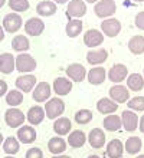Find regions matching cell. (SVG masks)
<instances>
[{
  "mask_svg": "<svg viewBox=\"0 0 144 158\" xmlns=\"http://www.w3.org/2000/svg\"><path fill=\"white\" fill-rule=\"evenodd\" d=\"M86 78H88V82L91 85H99L103 83L107 78V71L104 66H94L91 68L88 73H86Z\"/></svg>",
  "mask_w": 144,
  "mask_h": 158,
  "instance_id": "obj_20",
  "label": "cell"
},
{
  "mask_svg": "<svg viewBox=\"0 0 144 158\" xmlns=\"http://www.w3.org/2000/svg\"><path fill=\"white\" fill-rule=\"evenodd\" d=\"M82 27H84V23L81 19H69V22L66 23V27H65L66 36L76 38V36L82 32Z\"/></svg>",
  "mask_w": 144,
  "mask_h": 158,
  "instance_id": "obj_31",
  "label": "cell"
},
{
  "mask_svg": "<svg viewBox=\"0 0 144 158\" xmlns=\"http://www.w3.org/2000/svg\"><path fill=\"white\" fill-rule=\"evenodd\" d=\"M66 141L62 137H52L48 142V150L50 151L52 155H61L66 150Z\"/></svg>",
  "mask_w": 144,
  "mask_h": 158,
  "instance_id": "obj_24",
  "label": "cell"
},
{
  "mask_svg": "<svg viewBox=\"0 0 144 158\" xmlns=\"http://www.w3.org/2000/svg\"><path fill=\"white\" fill-rule=\"evenodd\" d=\"M85 142H86L85 132H84V131H81V129H75V131L69 132L66 144H69L72 148H81V147H84V144H85Z\"/></svg>",
  "mask_w": 144,
  "mask_h": 158,
  "instance_id": "obj_26",
  "label": "cell"
},
{
  "mask_svg": "<svg viewBox=\"0 0 144 158\" xmlns=\"http://www.w3.org/2000/svg\"><path fill=\"white\" fill-rule=\"evenodd\" d=\"M104 42V35L98 29H88L84 33V43L88 48H97Z\"/></svg>",
  "mask_w": 144,
  "mask_h": 158,
  "instance_id": "obj_14",
  "label": "cell"
},
{
  "mask_svg": "<svg viewBox=\"0 0 144 158\" xmlns=\"http://www.w3.org/2000/svg\"><path fill=\"white\" fill-rule=\"evenodd\" d=\"M86 13V3L84 0H69L66 6V15L71 19H79Z\"/></svg>",
  "mask_w": 144,
  "mask_h": 158,
  "instance_id": "obj_9",
  "label": "cell"
},
{
  "mask_svg": "<svg viewBox=\"0 0 144 158\" xmlns=\"http://www.w3.org/2000/svg\"><path fill=\"white\" fill-rule=\"evenodd\" d=\"M138 121H140V118L137 117V114L134 112V111L127 109V111H124V112L121 114L123 127L128 132H133V131H136V129L138 128Z\"/></svg>",
  "mask_w": 144,
  "mask_h": 158,
  "instance_id": "obj_13",
  "label": "cell"
},
{
  "mask_svg": "<svg viewBox=\"0 0 144 158\" xmlns=\"http://www.w3.org/2000/svg\"><path fill=\"white\" fill-rule=\"evenodd\" d=\"M66 2H69V0H54V3H59V4H63Z\"/></svg>",
  "mask_w": 144,
  "mask_h": 158,
  "instance_id": "obj_46",
  "label": "cell"
},
{
  "mask_svg": "<svg viewBox=\"0 0 144 158\" xmlns=\"http://www.w3.org/2000/svg\"><path fill=\"white\" fill-rule=\"evenodd\" d=\"M12 48L15 52H20V53H25L28 52L29 48H30V42L26 38L25 35H16L12 40Z\"/></svg>",
  "mask_w": 144,
  "mask_h": 158,
  "instance_id": "obj_30",
  "label": "cell"
},
{
  "mask_svg": "<svg viewBox=\"0 0 144 158\" xmlns=\"http://www.w3.org/2000/svg\"><path fill=\"white\" fill-rule=\"evenodd\" d=\"M25 158H43V152H42L41 148L32 147V148H29V150L26 151Z\"/></svg>",
  "mask_w": 144,
  "mask_h": 158,
  "instance_id": "obj_40",
  "label": "cell"
},
{
  "mask_svg": "<svg viewBox=\"0 0 144 158\" xmlns=\"http://www.w3.org/2000/svg\"><path fill=\"white\" fill-rule=\"evenodd\" d=\"M56 10H58V6L52 0H43L41 3H37V6H36V13L42 17L52 16V15L56 13Z\"/></svg>",
  "mask_w": 144,
  "mask_h": 158,
  "instance_id": "obj_23",
  "label": "cell"
},
{
  "mask_svg": "<svg viewBox=\"0 0 144 158\" xmlns=\"http://www.w3.org/2000/svg\"><path fill=\"white\" fill-rule=\"evenodd\" d=\"M52 158H71L69 155H52Z\"/></svg>",
  "mask_w": 144,
  "mask_h": 158,
  "instance_id": "obj_45",
  "label": "cell"
},
{
  "mask_svg": "<svg viewBox=\"0 0 144 158\" xmlns=\"http://www.w3.org/2000/svg\"><path fill=\"white\" fill-rule=\"evenodd\" d=\"M16 89L20 92H30L36 86V76L35 75H20L16 79Z\"/></svg>",
  "mask_w": 144,
  "mask_h": 158,
  "instance_id": "obj_17",
  "label": "cell"
},
{
  "mask_svg": "<svg viewBox=\"0 0 144 158\" xmlns=\"http://www.w3.org/2000/svg\"><path fill=\"white\" fill-rule=\"evenodd\" d=\"M141 147H143V142H141V138L140 137H130L125 141V144H124V151L125 152H128V154H138L141 151Z\"/></svg>",
  "mask_w": 144,
  "mask_h": 158,
  "instance_id": "obj_32",
  "label": "cell"
},
{
  "mask_svg": "<svg viewBox=\"0 0 144 158\" xmlns=\"http://www.w3.org/2000/svg\"><path fill=\"white\" fill-rule=\"evenodd\" d=\"M101 32L110 38H114L121 32V22L115 17H108L101 22Z\"/></svg>",
  "mask_w": 144,
  "mask_h": 158,
  "instance_id": "obj_7",
  "label": "cell"
},
{
  "mask_svg": "<svg viewBox=\"0 0 144 158\" xmlns=\"http://www.w3.org/2000/svg\"><path fill=\"white\" fill-rule=\"evenodd\" d=\"M138 128H140V131L144 134V115L140 118V121H138Z\"/></svg>",
  "mask_w": 144,
  "mask_h": 158,
  "instance_id": "obj_43",
  "label": "cell"
},
{
  "mask_svg": "<svg viewBox=\"0 0 144 158\" xmlns=\"http://www.w3.org/2000/svg\"><path fill=\"white\" fill-rule=\"evenodd\" d=\"M4 158H15L13 155H7V157H4Z\"/></svg>",
  "mask_w": 144,
  "mask_h": 158,
  "instance_id": "obj_53",
  "label": "cell"
},
{
  "mask_svg": "<svg viewBox=\"0 0 144 158\" xmlns=\"http://www.w3.org/2000/svg\"><path fill=\"white\" fill-rule=\"evenodd\" d=\"M22 25H23V19H22V16L19 15V13H7L6 16L3 17V29L4 32H9V33H15V32H17V30L22 27Z\"/></svg>",
  "mask_w": 144,
  "mask_h": 158,
  "instance_id": "obj_5",
  "label": "cell"
},
{
  "mask_svg": "<svg viewBox=\"0 0 144 158\" xmlns=\"http://www.w3.org/2000/svg\"><path fill=\"white\" fill-rule=\"evenodd\" d=\"M25 32L29 36H39L45 30V23L41 17H30L29 20L25 22Z\"/></svg>",
  "mask_w": 144,
  "mask_h": 158,
  "instance_id": "obj_11",
  "label": "cell"
},
{
  "mask_svg": "<svg viewBox=\"0 0 144 158\" xmlns=\"http://www.w3.org/2000/svg\"><path fill=\"white\" fill-rule=\"evenodd\" d=\"M127 88L128 91L138 92L144 88V76L140 73H131L127 76Z\"/></svg>",
  "mask_w": 144,
  "mask_h": 158,
  "instance_id": "obj_29",
  "label": "cell"
},
{
  "mask_svg": "<svg viewBox=\"0 0 144 158\" xmlns=\"http://www.w3.org/2000/svg\"><path fill=\"white\" fill-rule=\"evenodd\" d=\"M23 102V92H20L19 89H12L7 91L6 94V104L12 108H16Z\"/></svg>",
  "mask_w": 144,
  "mask_h": 158,
  "instance_id": "obj_36",
  "label": "cell"
},
{
  "mask_svg": "<svg viewBox=\"0 0 144 158\" xmlns=\"http://www.w3.org/2000/svg\"><path fill=\"white\" fill-rule=\"evenodd\" d=\"M107 59L108 52L105 49H94L86 53V60L92 66H101V63H104Z\"/></svg>",
  "mask_w": 144,
  "mask_h": 158,
  "instance_id": "obj_21",
  "label": "cell"
},
{
  "mask_svg": "<svg viewBox=\"0 0 144 158\" xmlns=\"http://www.w3.org/2000/svg\"><path fill=\"white\" fill-rule=\"evenodd\" d=\"M88 158H99V157H98V155H89Z\"/></svg>",
  "mask_w": 144,
  "mask_h": 158,
  "instance_id": "obj_50",
  "label": "cell"
},
{
  "mask_svg": "<svg viewBox=\"0 0 144 158\" xmlns=\"http://www.w3.org/2000/svg\"><path fill=\"white\" fill-rule=\"evenodd\" d=\"M36 69V60L32 55L19 53L16 56V71L20 73H30Z\"/></svg>",
  "mask_w": 144,
  "mask_h": 158,
  "instance_id": "obj_2",
  "label": "cell"
},
{
  "mask_svg": "<svg viewBox=\"0 0 144 158\" xmlns=\"http://www.w3.org/2000/svg\"><path fill=\"white\" fill-rule=\"evenodd\" d=\"M9 7L15 13L26 12L29 9V0H9Z\"/></svg>",
  "mask_w": 144,
  "mask_h": 158,
  "instance_id": "obj_38",
  "label": "cell"
},
{
  "mask_svg": "<svg viewBox=\"0 0 144 158\" xmlns=\"http://www.w3.org/2000/svg\"><path fill=\"white\" fill-rule=\"evenodd\" d=\"M97 109H98V112L104 114V115H111L118 109V104H115L110 98H101L97 102Z\"/></svg>",
  "mask_w": 144,
  "mask_h": 158,
  "instance_id": "obj_25",
  "label": "cell"
},
{
  "mask_svg": "<svg viewBox=\"0 0 144 158\" xmlns=\"http://www.w3.org/2000/svg\"><path fill=\"white\" fill-rule=\"evenodd\" d=\"M85 3H97V2H99V0H84Z\"/></svg>",
  "mask_w": 144,
  "mask_h": 158,
  "instance_id": "obj_47",
  "label": "cell"
},
{
  "mask_svg": "<svg viewBox=\"0 0 144 158\" xmlns=\"http://www.w3.org/2000/svg\"><path fill=\"white\" fill-rule=\"evenodd\" d=\"M143 76H144V73H143Z\"/></svg>",
  "mask_w": 144,
  "mask_h": 158,
  "instance_id": "obj_54",
  "label": "cell"
},
{
  "mask_svg": "<svg viewBox=\"0 0 144 158\" xmlns=\"http://www.w3.org/2000/svg\"><path fill=\"white\" fill-rule=\"evenodd\" d=\"M128 49L133 55H141L144 53V36L136 35L128 40Z\"/></svg>",
  "mask_w": 144,
  "mask_h": 158,
  "instance_id": "obj_33",
  "label": "cell"
},
{
  "mask_svg": "<svg viewBox=\"0 0 144 158\" xmlns=\"http://www.w3.org/2000/svg\"><path fill=\"white\" fill-rule=\"evenodd\" d=\"M130 111H144V96H134L127 102Z\"/></svg>",
  "mask_w": 144,
  "mask_h": 158,
  "instance_id": "obj_39",
  "label": "cell"
},
{
  "mask_svg": "<svg viewBox=\"0 0 144 158\" xmlns=\"http://www.w3.org/2000/svg\"><path fill=\"white\" fill-rule=\"evenodd\" d=\"M115 10H117V4L114 0H99L94 6V13L101 19H104V17L108 19L110 16L114 15Z\"/></svg>",
  "mask_w": 144,
  "mask_h": 158,
  "instance_id": "obj_4",
  "label": "cell"
},
{
  "mask_svg": "<svg viewBox=\"0 0 144 158\" xmlns=\"http://www.w3.org/2000/svg\"><path fill=\"white\" fill-rule=\"evenodd\" d=\"M72 91V81L65 76H59L54 81V92L58 96H65Z\"/></svg>",
  "mask_w": 144,
  "mask_h": 158,
  "instance_id": "obj_15",
  "label": "cell"
},
{
  "mask_svg": "<svg viewBox=\"0 0 144 158\" xmlns=\"http://www.w3.org/2000/svg\"><path fill=\"white\" fill-rule=\"evenodd\" d=\"M15 69H16V58L7 52L0 55V72L4 75H9Z\"/></svg>",
  "mask_w": 144,
  "mask_h": 158,
  "instance_id": "obj_19",
  "label": "cell"
},
{
  "mask_svg": "<svg viewBox=\"0 0 144 158\" xmlns=\"http://www.w3.org/2000/svg\"><path fill=\"white\" fill-rule=\"evenodd\" d=\"M65 72L68 75V79L74 81V82H82L86 78V69L81 63H71V65L66 66Z\"/></svg>",
  "mask_w": 144,
  "mask_h": 158,
  "instance_id": "obj_12",
  "label": "cell"
},
{
  "mask_svg": "<svg viewBox=\"0 0 144 158\" xmlns=\"http://www.w3.org/2000/svg\"><path fill=\"white\" fill-rule=\"evenodd\" d=\"M110 99H112L115 104L128 102V99H130V91H128V88L121 85V83L111 86L110 88Z\"/></svg>",
  "mask_w": 144,
  "mask_h": 158,
  "instance_id": "obj_10",
  "label": "cell"
},
{
  "mask_svg": "<svg viewBox=\"0 0 144 158\" xmlns=\"http://www.w3.org/2000/svg\"><path fill=\"white\" fill-rule=\"evenodd\" d=\"M4 3H6V0H0V7H3Z\"/></svg>",
  "mask_w": 144,
  "mask_h": 158,
  "instance_id": "obj_49",
  "label": "cell"
},
{
  "mask_svg": "<svg viewBox=\"0 0 144 158\" xmlns=\"http://www.w3.org/2000/svg\"><path fill=\"white\" fill-rule=\"evenodd\" d=\"M107 76L111 82H114L115 85H118L120 82H123L124 79H127L128 69L124 63H115V65H112V66L110 68Z\"/></svg>",
  "mask_w": 144,
  "mask_h": 158,
  "instance_id": "obj_6",
  "label": "cell"
},
{
  "mask_svg": "<svg viewBox=\"0 0 144 158\" xmlns=\"http://www.w3.org/2000/svg\"><path fill=\"white\" fill-rule=\"evenodd\" d=\"M75 121L79 125H86L88 122L92 121V112L89 109H79L75 112Z\"/></svg>",
  "mask_w": 144,
  "mask_h": 158,
  "instance_id": "obj_37",
  "label": "cell"
},
{
  "mask_svg": "<svg viewBox=\"0 0 144 158\" xmlns=\"http://www.w3.org/2000/svg\"><path fill=\"white\" fill-rule=\"evenodd\" d=\"M20 150V142L15 137H7L3 141V151L7 155H15Z\"/></svg>",
  "mask_w": 144,
  "mask_h": 158,
  "instance_id": "obj_35",
  "label": "cell"
},
{
  "mask_svg": "<svg viewBox=\"0 0 144 158\" xmlns=\"http://www.w3.org/2000/svg\"><path fill=\"white\" fill-rule=\"evenodd\" d=\"M121 127H123V122H121V117H118V115L111 114V115H107L104 118V128L110 132L118 131Z\"/></svg>",
  "mask_w": 144,
  "mask_h": 158,
  "instance_id": "obj_34",
  "label": "cell"
},
{
  "mask_svg": "<svg viewBox=\"0 0 144 158\" xmlns=\"http://www.w3.org/2000/svg\"><path fill=\"white\" fill-rule=\"evenodd\" d=\"M124 152V145L120 139H111L107 144V157L108 158H121Z\"/></svg>",
  "mask_w": 144,
  "mask_h": 158,
  "instance_id": "obj_28",
  "label": "cell"
},
{
  "mask_svg": "<svg viewBox=\"0 0 144 158\" xmlns=\"http://www.w3.org/2000/svg\"><path fill=\"white\" fill-rule=\"evenodd\" d=\"M50 94H52V86L48 82H39L36 86L33 88L32 96L36 102H46L50 99Z\"/></svg>",
  "mask_w": 144,
  "mask_h": 158,
  "instance_id": "obj_8",
  "label": "cell"
},
{
  "mask_svg": "<svg viewBox=\"0 0 144 158\" xmlns=\"http://www.w3.org/2000/svg\"><path fill=\"white\" fill-rule=\"evenodd\" d=\"M45 109L39 106V105H35V106H30L28 111V115H26V119L29 121L30 125H39L42 121L45 119Z\"/></svg>",
  "mask_w": 144,
  "mask_h": 158,
  "instance_id": "obj_22",
  "label": "cell"
},
{
  "mask_svg": "<svg viewBox=\"0 0 144 158\" xmlns=\"http://www.w3.org/2000/svg\"><path fill=\"white\" fill-rule=\"evenodd\" d=\"M4 121L10 128H20L26 121V115L17 108H10L4 112Z\"/></svg>",
  "mask_w": 144,
  "mask_h": 158,
  "instance_id": "obj_3",
  "label": "cell"
},
{
  "mask_svg": "<svg viewBox=\"0 0 144 158\" xmlns=\"http://www.w3.org/2000/svg\"><path fill=\"white\" fill-rule=\"evenodd\" d=\"M134 23H136V26L138 27V29L144 30V12H138V13H137L136 19H134Z\"/></svg>",
  "mask_w": 144,
  "mask_h": 158,
  "instance_id": "obj_41",
  "label": "cell"
},
{
  "mask_svg": "<svg viewBox=\"0 0 144 158\" xmlns=\"http://www.w3.org/2000/svg\"><path fill=\"white\" fill-rule=\"evenodd\" d=\"M136 158H144V154H141V155H137Z\"/></svg>",
  "mask_w": 144,
  "mask_h": 158,
  "instance_id": "obj_51",
  "label": "cell"
},
{
  "mask_svg": "<svg viewBox=\"0 0 144 158\" xmlns=\"http://www.w3.org/2000/svg\"><path fill=\"white\" fill-rule=\"evenodd\" d=\"M45 115L49 119H58L65 111V102L61 98H50L45 104Z\"/></svg>",
  "mask_w": 144,
  "mask_h": 158,
  "instance_id": "obj_1",
  "label": "cell"
},
{
  "mask_svg": "<svg viewBox=\"0 0 144 158\" xmlns=\"http://www.w3.org/2000/svg\"><path fill=\"white\" fill-rule=\"evenodd\" d=\"M105 132H104L101 128H92L91 132L88 134V141H89V145L95 150H99L105 145Z\"/></svg>",
  "mask_w": 144,
  "mask_h": 158,
  "instance_id": "obj_16",
  "label": "cell"
},
{
  "mask_svg": "<svg viewBox=\"0 0 144 158\" xmlns=\"http://www.w3.org/2000/svg\"><path fill=\"white\" fill-rule=\"evenodd\" d=\"M17 139L22 144H32L36 139V131L32 125H22L17 129Z\"/></svg>",
  "mask_w": 144,
  "mask_h": 158,
  "instance_id": "obj_18",
  "label": "cell"
},
{
  "mask_svg": "<svg viewBox=\"0 0 144 158\" xmlns=\"http://www.w3.org/2000/svg\"><path fill=\"white\" fill-rule=\"evenodd\" d=\"M133 2H137V3H141V2H144V0H133Z\"/></svg>",
  "mask_w": 144,
  "mask_h": 158,
  "instance_id": "obj_52",
  "label": "cell"
},
{
  "mask_svg": "<svg viewBox=\"0 0 144 158\" xmlns=\"http://www.w3.org/2000/svg\"><path fill=\"white\" fill-rule=\"evenodd\" d=\"M3 141H4V139H3V135H2V132H0V145H3Z\"/></svg>",
  "mask_w": 144,
  "mask_h": 158,
  "instance_id": "obj_48",
  "label": "cell"
},
{
  "mask_svg": "<svg viewBox=\"0 0 144 158\" xmlns=\"http://www.w3.org/2000/svg\"><path fill=\"white\" fill-rule=\"evenodd\" d=\"M4 39V29H3V26L0 25V42Z\"/></svg>",
  "mask_w": 144,
  "mask_h": 158,
  "instance_id": "obj_44",
  "label": "cell"
},
{
  "mask_svg": "<svg viewBox=\"0 0 144 158\" xmlns=\"http://www.w3.org/2000/svg\"><path fill=\"white\" fill-rule=\"evenodd\" d=\"M71 128H72V124L66 117H59L54 122V131L58 134V137H63L66 134H69Z\"/></svg>",
  "mask_w": 144,
  "mask_h": 158,
  "instance_id": "obj_27",
  "label": "cell"
},
{
  "mask_svg": "<svg viewBox=\"0 0 144 158\" xmlns=\"http://www.w3.org/2000/svg\"><path fill=\"white\" fill-rule=\"evenodd\" d=\"M7 94V83L3 79H0V96H4Z\"/></svg>",
  "mask_w": 144,
  "mask_h": 158,
  "instance_id": "obj_42",
  "label": "cell"
}]
</instances>
